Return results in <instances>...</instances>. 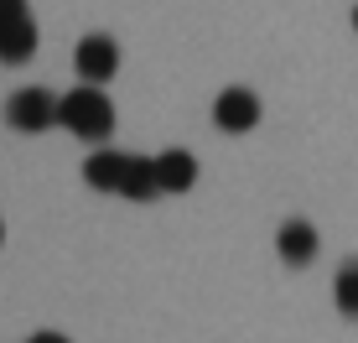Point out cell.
<instances>
[{
	"label": "cell",
	"instance_id": "6da1fadb",
	"mask_svg": "<svg viewBox=\"0 0 358 343\" xmlns=\"http://www.w3.org/2000/svg\"><path fill=\"white\" fill-rule=\"evenodd\" d=\"M57 120H63L73 136H83V141H104L109 130H115V104H109L104 89L83 83V89L63 94V104H57Z\"/></svg>",
	"mask_w": 358,
	"mask_h": 343
},
{
	"label": "cell",
	"instance_id": "7a4b0ae2",
	"mask_svg": "<svg viewBox=\"0 0 358 343\" xmlns=\"http://www.w3.org/2000/svg\"><path fill=\"white\" fill-rule=\"evenodd\" d=\"M36 52V21L27 0H0V63H27Z\"/></svg>",
	"mask_w": 358,
	"mask_h": 343
},
{
	"label": "cell",
	"instance_id": "3957f363",
	"mask_svg": "<svg viewBox=\"0 0 358 343\" xmlns=\"http://www.w3.org/2000/svg\"><path fill=\"white\" fill-rule=\"evenodd\" d=\"M57 104H63V99H52L47 89H21V94H10V99H6V125L36 136V130L57 125Z\"/></svg>",
	"mask_w": 358,
	"mask_h": 343
},
{
	"label": "cell",
	"instance_id": "277c9868",
	"mask_svg": "<svg viewBox=\"0 0 358 343\" xmlns=\"http://www.w3.org/2000/svg\"><path fill=\"white\" fill-rule=\"evenodd\" d=\"M73 68H78L83 78H89L94 89H99V83L115 78V68H120V47L109 42L104 31H94V36H83V42H78V52H73Z\"/></svg>",
	"mask_w": 358,
	"mask_h": 343
},
{
	"label": "cell",
	"instance_id": "5b68a950",
	"mask_svg": "<svg viewBox=\"0 0 358 343\" xmlns=\"http://www.w3.org/2000/svg\"><path fill=\"white\" fill-rule=\"evenodd\" d=\"M213 120H218V130H255L260 125V99L250 89H224L213 99Z\"/></svg>",
	"mask_w": 358,
	"mask_h": 343
},
{
	"label": "cell",
	"instance_id": "8992f818",
	"mask_svg": "<svg viewBox=\"0 0 358 343\" xmlns=\"http://www.w3.org/2000/svg\"><path fill=\"white\" fill-rule=\"evenodd\" d=\"M125 172H130V156H120V151H94L89 162H83V182L99 192H120L125 188Z\"/></svg>",
	"mask_w": 358,
	"mask_h": 343
},
{
	"label": "cell",
	"instance_id": "52a82bcc",
	"mask_svg": "<svg viewBox=\"0 0 358 343\" xmlns=\"http://www.w3.org/2000/svg\"><path fill=\"white\" fill-rule=\"evenodd\" d=\"M275 250H280V260H286V265H306L317 255V229L306 224V218H286L280 234H275Z\"/></svg>",
	"mask_w": 358,
	"mask_h": 343
},
{
	"label": "cell",
	"instance_id": "ba28073f",
	"mask_svg": "<svg viewBox=\"0 0 358 343\" xmlns=\"http://www.w3.org/2000/svg\"><path fill=\"white\" fill-rule=\"evenodd\" d=\"M156 182H162V192H187L197 182V162L187 151H162L156 156Z\"/></svg>",
	"mask_w": 358,
	"mask_h": 343
},
{
	"label": "cell",
	"instance_id": "9c48e42d",
	"mask_svg": "<svg viewBox=\"0 0 358 343\" xmlns=\"http://www.w3.org/2000/svg\"><path fill=\"white\" fill-rule=\"evenodd\" d=\"M125 198L135 203H145V198H156L162 192V182H156V162H141V156H130V172H125Z\"/></svg>",
	"mask_w": 358,
	"mask_h": 343
},
{
	"label": "cell",
	"instance_id": "30bf717a",
	"mask_svg": "<svg viewBox=\"0 0 358 343\" xmlns=\"http://www.w3.org/2000/svg\"><path fill=\"white\" fill-rule=\"evenodd\" d=\"M332 302H338L343 317H358V260H348L332 281Z\"/></svg>",
	"mask_w": 358,
	"mask_h": 343
},
{
	"label": "cell",
	"instance_id": "8fae6325",
	"mask_svg": "<svg viewBox=\"0 0 358 343\" xmlns=\"http://www.w3.org/2000/svg\"><path fill=\"white\" fill-rule=\"evenodd\" d=\"M27 343H73V338H63V333H31Z\"/></svg>",
	"mask_w": 358,
	"mask_h": 343
},
{
	"label": "cell",
	"instance_id": "7c38bea8",
	"mask_svg": "<svg viewBox=\"0 0 358 343\" xmlns=\"http://www.w3.org/2000/svg\"><path fill=\"white\" fill-rule=\"evenodd\" d=\"M353 27H358V6H353Z\"/></svg>",
	"mask_w": 358,
	"mask_h": 343
},
{
	"label": "cell",
	"instance_id": "4fadbf2b",
	"mask_svg": "<svg viewBox=\"0 0 358 343\" xmlns=\"http://www.w3.org/2000/svg\"><path fill=\"white\" fill-rule=\"evenodd\" d=\"M0 239H6V224H0Z\"/></svg>",
	"mask_w": 358,
	"mask_h": 343
}]
</instances>
